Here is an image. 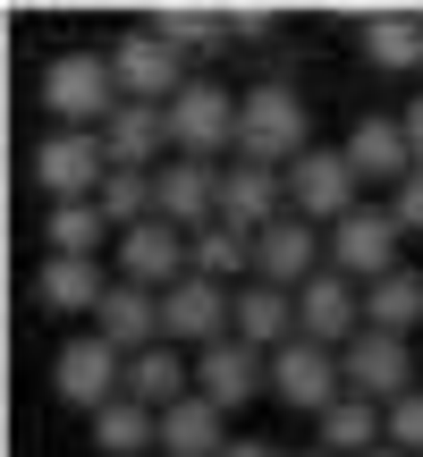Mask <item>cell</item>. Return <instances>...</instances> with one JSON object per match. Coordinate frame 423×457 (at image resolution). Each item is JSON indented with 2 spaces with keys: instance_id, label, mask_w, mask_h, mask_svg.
Returning <instances> with one entry per match:
<instances>
[{
  "instance_id": "obj_18",
  "label": "cell",
  "mask_w": 423,
  "mask_h": 457,
  "mask_svg": "<svg viewBox=\"0 0 423 457\" xmlns=\"http://www.w3.org/2000/svg\"><path fill=\"white\" fill-rule=\"evenodd\" d=\"M339 153H347V162H356V179L390 187V195H398V187L415 179V145H407V119H364V128L347 136Z\"/></svg>"
},
{
  "instance_id": "obj_4",
  "label": "cell",
  "mask_w": 423,
  "mask_h": 457,
  "mask_svg": "<svg viewBox=\"0 0 423 457\" xmlns=\"http://www.w3.org/2000/svg\"><path fill=\"white\" fill-rule=\"evenodd\" d=\"M237 128H245V94H228V85H187L178 102H170V145L187 153V162H220V153H237Z\"/></svg>"
},
{
  "instance_id": "obj_36",
  "label": "cell",
  "mask_w": 423,
  "mask_h": 457,
  "mask_svg": "<svg viewBox=\"0 0 423 457\" xmlns=\"http://www.w3.org/2000/svg\"><path fill=\"white\" fill-rule=\"evenodd\" d=\"M373 457H407V449H373Z\"/></svg>"
},
{
  "instance_id": "obj_5",
  "label": "cell",
  "mask_w": 423,
  "mask_h": 457,
  "mask_svg": "<svg viewBox=\"0 0 423 457\" xmlns=\"http://www.w3.org/2000/svg\"><path fill=\"white\" fill-rule=\"evenodd\" d=\"M339 373H347V398H373V407H398V398L423 390V364L407 339H390V330H364V339L339 347Z\"/></svg>"
},
{
  "instance_id": "obj_21",
  "label": "cell",
  "mask_w": 423,
  "mask_h": 457,
  "mask_svg": "<svg viewBox=\"0 0 423 457\" xmlns=\"http://www.w3.org/2000/svg\"><path fill=\"white\" fill-rule=\"evenodd\" d=\"M128 398L153 415H170L178 398H195V356H178V347H145V356H128Z\"/></svg>"
},
{
  "instance_id": "obj_11",
  "label": "cell",
  "mask_w": 423,
  "mask_h": 457,
  "mask_svg": "<svg viewBox=\"0 0 423 457\" xmlns=\"http://www.w3.org/2000/svg\"><path fill=\"white\" fill-rule=\"evenodd\" d=\"M356 187H364V179H356L347 153H322V145H313L305 162L288 170V212L313 220V228H339L347 212H356Z\"/></svg>"
},
{
  "instance_id": "obj_8",
  "label": "cell",
  "mask_w": 423,
  "mask_h": 457,
  "mask_svg": "<svg viewBox=\"0 0 423 457\" xmlns=\"http://www.w3.org/2000/svg\"><path fill=\"white\" fill-rule=\"evenodd\" d=\"M398 212H381V204H356L339 228H330V271H347L356 288H373V279L398 271Z\"/></svg>"
},
{
  "instance_id": "obj_16",
  "label": "cell",
  "mask_w": 423,
  "mask_h": 457,
  "mask_svg": "<svg viewBox=\"0 0 423 457\" xmlns=\"http://www.w3.org/2000/svg\"><path fill=\"white\" fill-rule=\"evenodd\" d=\"M279 204H288V179H279V170H262V162H228L220 170V220H237V228L262 237L271 220H288Z\"/></svg>"
},
{
  "instance_id": "obj_35",
  "label": "cell",
  "mask_w": 423,
  "mask_h": 457,
  "mask_svg": "<svg viewBox=\"0 0 423 457\" xmlns=\"http://www.w3.org/2000/svg\"><path fill=\"white\" fill-rule=\"evenodd\" d=\"M220 457H279V449H262V441H228Z\"/></svg>"
},
{
  "instance_id": "obj_26",
  "label": "cell",
  "mask_w": 423,
  "mask_h": 457,
  "mask_svg": "<svg viewBox=\"0 0 423 457\" xmlns=\"http://www.w3.org/2000/svg\"><path fill=\"white\" fill-rule=\"evenodd\" d=\"M415 322H423V271H407V262H398L390 279H373V288H364V330L407 339Z\"/></svg>"
},
{
  "instance_id": "obj_25",
  "label": "cell",
  "mask_w": 423,
  "mask_h": 457,
  "mask_svg": "<svg viewBox=\"0 0 423 457\" xmlns=\"http://www.w3.org/2000/svg\"><path fill=\"white\" fill-rule=\"evenodd\" d=\"M111 288H119V279H102V262H77V254H51L43 262V305L51 313H102Z\"/></svg>"
},
{
  "instance_id": "obj_37",
  "label": "cell",
  "mask_w": 423,
  "mask_h": 457,
  "mask_svg": "<svg viewBox=\"0 0 423 457\" xmlns=\"http://www.w3.org/2000/svg\"><path fill=\"white\" fill-rule=\"evenodd\" d=\"M305 457H330V449H305Z\"/></svg>"
},
{
  "instance_id": "obj_6",
  "label": "cell",
  "mask_w": 423,
  "mask_h": 457,
  "mask_svg": "<svg viewBox=\"0 0 423 457\" xmlns=\"http://www.w3.org/2000/svg\"><path fill=\"white\" fill-rule=\"evenodd\" d=\"M51 390H60L68 407L102 415L111 398H128V356H119L102 330H85V339H68L60 356H51Z\"/></svg>"
},
{
  "instance_id": "obj_17",
  "label": "cell",
  "mask_w": 423,
  "mask_h": 457,
  "mask_svg": "<svg viewBox=\"0 0 423 457\" xmlns=\"http://www.w3.org/2000/svg\"><path fill=\"white\" fill-rule=\"evenodd\" d=\"M228 339L262 347V356H279V347L296 339V296L271 288V279H245L237 288V313H228Z\"/></svg>"
},
{
  "instance_id": "obj_28",
  "label": "cell",
  "mask_w": 423,
  "mask_h": 457,
  "mask_svg": "<svg viewBox=\"0 0 423 457\" xmlns=\"http://www.w3.org/2000/svg\"><path fill=\"white\" fill-rule=\"evenodd\" d=\"M51 254H77V262H102V237H119L102 204H51Z\"/></svg>"
},
{
  "instance_id": "obj_20",
  "label": "cell",
  "mask_w": 423,
  "mask_h": 457,
  "mask_svg": "<svg viewBox=\"0 0 423 457\" xmlns=\"http://www.w3.org/2000/svg\"><path fill=\"white\" fill-rule=\"evenodd\" d=\"M94 330L119 347V356H145V347H162V296H153V288H136V279H119V288L102 296Z\"/></svg>"
},
{
  "instance_id": "obj_24",
  "label": "cell",
  "mask_w": 423,
  "mask_h": 457,
  "mask_svg": "<svg viewBox=\"0 0 423 457\" xmlns=\"http://www.w3.org/2000/svg\"><path fill=\"white\" fill-rule=\"evenodd\" d=\"M322 449L330 457H373V449H390V407H373V398H339V407L322 415Z\"/></svg>"
},
{
  "instance_id": "obj_27",
  "label": "cell",
  "mask_w": 423,
  "mask_h": 457,
  "mask_svg": "<svg viewBox=\"0 0 423 457\" xmlns=\"http://www.w3.org/2000/svg\"><path fill=\"white\" fill-rule=\"evenodd\" d=\"M94 449L102 457H145V449H162V415L136 407V398H111V407L94 415Z\"/></svg>"
},
{
  "instance_id": "obj_1",
  "label": "cell",
  "mask_w": 423,
  "mask_h": 457,
  "mask_svg": "<svg viewBox=\"0 0 423 457\" xmlns=\"http://www.w3.org/2000/svg\"><path fill=\"white\" fill-rule=\"evenodd\" d=\"M119 77H111V60H102V51H60V60L43 68V111L60 119V128H111L119 119Z\"/></svg>"
},
{
  "instance_id": "obj_14",
  "label": "cell",
  "mask_w": 423,
  "mask_h": 457,
  "mask_svg": "<svg viewBox=\"0 0 423 457\" xmlns=\"http://www.w3.org/2000/svg\"><path fill=\"white\" fill-rule=\"evenodd\" d=\"M153 204H162L170 228H187V237H203L212 220H220V162H162L153 170Z\"/></svg>"
},
{
  "instance_id": "obj_13",
  "label": "cell",
  "mask_w": 423,
  "mask_h": 457,
  "mask_svg": "<svg viewBox=\"0 0 423 457\" xmlns=\"http://www.w3.org/2000/svg\"><path fill=\"white\" fill-rule=\"evenodd\" d=\"M296 339H313V347H347V339H364V288H356L347 271L305 279V288H296Z\"/></svg>"
},
{
  "instance_id": "obj_12",
  "label": "cell",
  "mask_w": 423,
  "mask_h": 457,
  "mask_svg": "<svg viewBox=\"0 0 423 457\" xmlns=\"http://www.w3.org/2000/svg\"><path fill=\"white\" fill-rule=\"evenodd\" d=\"M187 271H195V237H187V228L145 220V228H128V237H119V279H136V288L170 296Z\"/></svg>"
},
{
  "instance_id": "obj_3",
  "label": "cell",
  "mask_w": 423,
  "mask_h": 457,
  "mask_svg": "<svg viewBox=\"0 0 423 457\" xmlns=\"http://www.w3.org/2000/svg\"><path fill=\"white\" fill-rule=\"evenodd\" d=\"M102 179H111V145L94 128H51L34 145V187L51 204H102Z\"/></svg>"
},
{
  "instance_id": "obj_32",
  "label": "cell",
  "mask_w": 423,
  "mask_h": 457,
  "mask_svg": "<svg viewBox=\"0 0 423 457\" xmlns=\"http://www.w3.org/2000/svg\"><path fill=\"white\" fill-rule=\"evenodd\" d=\"M390 449L423 457V390H415V398H398V407H390Z\"/></svg>"
},
{
  "instance_id": "obj_23",
  "label": "cell",
  "mask_w": 423,
  "mask_h": 457,
  "mask_svg": "<svg viewBox=\"0 0 423 457\" xmlns=\"http://www.w3.org/2000/svg\"><path fill=\"white\" fill-rule=\"evenodd\" d=\"M237 432H228V415L212 407V398H178V407L162 415V457H220Z\"/></svg>"
},
{
  "instance_id": "obj_19",
  "label": "cell",
  "mask_w": 423,
  "mask_h": 457,
  "mask_svg": "<svg viewBox=\"0 0 423 457\" xmlns=\"http://www.w3.org/2000/svg\"><path fill=\"white\" fill-rule=\"evenodd\" d=\"M254 279H271V288H305V279H322V228H313V220H271V228H262V271Z\"/></svg>"
},
{
  "instance_id": "obj_34",
  "label": "cell",
  "mask_w": 423,
  "mask_h": 457,
  "mask_svg": "<svg viewBox=\"0 0 423 457\" xmlns=\"http://www.w3.org/2000/svg\"><path fill=\"white\" fill-rule=\"evenodd\" d=\"M407 145H415V170H423V94L407 102Z\"/></svg>"
},
{
  "instance_id": "obj_30",
  "label": "cell",
  "mask_w": 423,
  "mask_h": 457,
  "mask_svg": "<svg viewBox=\"0 0 423 457\" xmlns=\"http://www.w3.org/2000/svg\"><path fill=\"white\" fill-rule=\"evenodd\" d=\"M102 212H111L119 237L145 228V220H162V204H153V170H111V179H102Z\"/></svg>"
},
{
  "instance_id": "obj_15",
  "label": "cell",
  "mask_w": 423,
  "mask_h": 457,
  "mask_svg": "<svg viewBox=\"0 0 423 457\" xmlns=\"http://www.w3.org/2000/svg\"><path fill=\"white\" fill-rule=\"evenodd\" d=\"M254 390H271V356H262V347L220 339V347H203V356H195V398H212L220 415H237Z\"/></svg>"
},
{
  "instance_id": "obj_33",
  "label": "cell",
  "mask_w": 423,
  "mask_h": 457,
  "mask_svg": "<svg viewBox=\"0 0 423 457\" xmlns=\"http://www.w3.org/2000/svg\"><path fill=\"white\" fill-rule=\"evenodd\" d=\"M390 212H398V228H423V170H415V179L390 195Z\"/></svg>"
},
{
  "instance_id": "obj_29",
  "label": "cell",
  "mask_w": 423,
  "mask_h": 457,
  "mask_svg": "<svg viewBox=\"0 0 423 457\" xmlns=\"http://www.w3.org/2000/svg\"><path fill=\"white\" fill-rule=\"evenodd\" d=\"M364 60L373 68H423V17H407V9L364 17Z\"/></svg>"
},
{
  "instance_id": "obj_2",
  "label": "cell",
  "mask_w": 423,
  "mask_h": 457,
  "mask_svg": "<svg viewBox=\"0 0 423 457\" xmlns=\"http://www.w3.org/2000/svg\"><path fill=\"white\" fill-rule=\"evenodd\" d=\"M305 153H313L305 102H296L288 85H254V94H245V128H237V162H262V170H279V179H288Z\"/></svg>"
},
{
  "instance_id": "obj_22",
  "label": "cell",
  "mask_w": 423,
  "mask_h": 457,
  "mask_svg": "<svg viewBox=\"0 0 423 457\" xmlns=\"http://www.w3.org/2000/svg\"><path fill=\"white\" fill-rule=\"evenodd\" d=\"M102 145H111V170H162L170 111H153V102H119V119L102 128Z\"/></svg>"
},
{
  "instance_id": "obj_9",
  "label": "cell",
  "mask_w": 423,
  "mask_h": 457,
  "mask_svg": "<svg viewBox=\"0 0 423 457\" xmlns=\"http://www.w3.org/2000/svg\"><path fill=\"white\" fill-rule=\"evenodd\" d=\"M228 313H237V288H220V279H203V271H187L178 288L162 296V339L170 347H220L228 339Z\"/></svg>"
},
{
  "instance_id": "obj_7",
  "label": "cell",
  "mask_w": 423,
  "mask_h": 457,
  "mask_svg": "<svg viewBox=\"0 0 423 457\" xmlns=\"http://www.w3.org/2000/svg\"><path fill=\"white\" fill-rule=\"evenodd\" d=\"M111 77H119V94H128V102H153V111H170V102L195 85V77H187V51H178V43H162L153 26H145V34H128V43L111 51Z\"/></svg>"
},
{
  "instance_id": "obj_10",
  "label": "cell",
  "mask_w": 423,
  "mask_h": 457,
  "mask_svg": "<svg viewBox=\"0 0 423 457\" xmlns=\"http://www.w3.org/2000/svg\"><path fill=\"white\" fill-rule=\"evenodd\" d=\"M271 390L288 398L296 415H313V424H322L330 407H339L347 398V373H339V347H313V339H288L271 356Z\"/></svg>"
},
{
  "instance_id": "obj_31",
  "label": "cell",
  "mask_w": 423,
  "mask_h": 457,
  "mask_svg": "<svg viewBox=\"0 0 423 457\" xmlns=\"http://www.w3.org/2000/svg\"><path fill=\"white\" fill-rule=\"evenodd\" d=\"M153 34H162V43H212V34H228V9H162L153 17Z\"/></svg>"
}]
</instances>
